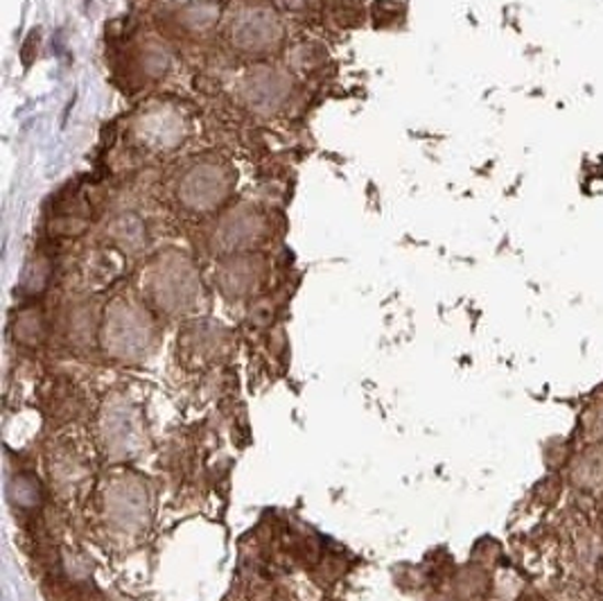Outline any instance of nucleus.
I'll list each match as a JSON object with an SVG mask.
<instances>
[{
	"mask_svg": "<svg viewBox=\"0 0 603 601\" xmlns=\"http://www.w3.org/2000/svg\"><path fill=\"white\" fill-rule=\"evenodd\" d=\"M233 43L249 53H263L281 41L283 28L278 17L267 8H244L231 25Z\"/></svg>",
	"mask_w": 603,
	"mask_h": 601,
	"instance_id": "obj_2",
	"label": "nucleus"
},
{
	"mask_svg": "<svg viewBox=\"0 0 603 601\" xmlns=\"http://www.w3.org/2000/svg\"><path fill=\"white\" fill-rule=\"evenodd\" d=\"M244 100L251 109L270 113L278 109L289 94V79L276 68H255L244 79Z\"/></svg>",
	"mask_w": 603,
	"mask_h": 601,
	"instance_id": "obj_4",
	"label": "nucleus"
},
{
	"mask_svg": "<svg viewBox=\"0 0 603 601\" xmlns=\"http://www.w3.org/2000/svg\"><path fill=\"white\" fill-rule=\"evenodd\" d=\"M231 193V177L220 163H197L193 165L182 184H179V199L186 208L195 212L215 210L227 201Z\"/></svg>",
	"mask_w": 603,
	"mask_h": 601,
	"instance_id": "obj_1",
	"label": "nucleus"
},
{
	"mask_svg": "<svg viewBox=\"0 0 603 601\" xmlns=\"http://www.w3.org/2000/svg\"><path fill=\"white\" fill-rule=\"evenodd\" d=\"M218 236H220V242L229 249L246 247L263 236L261 215L251 208H238L222 222Z\"/></svg>",
	"mask_w": 603,
	"mask_h": 601,
	"instance_id": "obj_5",
	"label": "nucleus"
},
{
	"mask_svg": "<svg viewBox=\"0 0 603 601\" xmlns=\"http://www.w3.org/2000/svg\"><path fill=\"white\" fill-rule=\"evenodd\" d=\"M136 136L150 150H175L184 139V118L172 107L147 109L136 120Z\"/></svg>",
	"mask_w": 603,
	"mask_h": 601,
	"instance_id": "obj_3",
	"label": "nucleus"
}]
</instances>
